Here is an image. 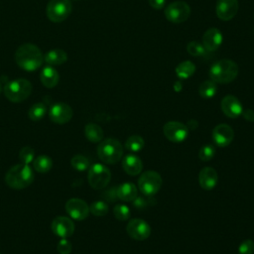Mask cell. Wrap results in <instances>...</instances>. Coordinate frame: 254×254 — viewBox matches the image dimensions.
<instances>
[{
  "label": "cell",
  "mask_w": 254,
  "mask_h": 254,
  "mask_svg": "<svg viewBox=\"0 0 254 254\" xmlns=\"http://www.w3.org/2000/svg\"><path fill=\"white\" fill-rule=\"evenodd\" d=\"M222 112L229 118H237L242 115L243 106L239 99L234 95H226L222 98L221 103Z\"/></svg>",
  "instance_id": "obj_17"
},
{
  "label": "cell",
  "mask_w": 254,
  "mask_h": 254,
  "mask_svg": "<svg viewBox=\"0 0 254 254\" xmlns=\"http://www.w3.org/2000/svg\"><path fill=\"white\" fill-rule=\"evenodd\" d=\"M222 34L217 28H209L202 35V45L207 52L216 51L222 44Z\"/></svg>",
  "instance_id": "obj_18"
},
{
  "label": "cell",
  "mask_w": 254,
  "mask_h": 254,
  "mask_svg": "<svg viewBox=\"0 0 254 254\" xmlns=\"http://www.w3.org/2000/svg\"><path fill=\"white\" fill-rule=\"evenodd\" d=\"M145 146L144 139L139 135H132L128 137L125 142V148L131 152H139Z\"/></svg>",
  "instance_id": "obj_29"
},
{
  "label": "cell",
  "mask_w": 254,
  "mask_h": 254,
  "mask_svg": "<svg viewBox=\"0 0 254 254\" xmlns=\"http://www.w3.org/2000/svg\"><path fill=\"white\" fill-rule=\"evenodd\" d=\"M199 186L206 190L214 189L218 183V174L211 167H204L200 170L198 175Z\"/></svg>",
  "instance_id": "obj_19"
},
{
  "label": "cell",
  "mask_w": 254,
  "mask_h": 254,
  "mask_svg": "<svg viewBox=\"0 0 254 254\" xmlns=\"http://www.w3.org/2000/svg\"><path fill=\"white\" fill-rule=\"evenodd\" d=\"M242 116L244 117L245 120H247L249 122H254V110H252V109L243 110Z\"/></svg>",
  "instance_id": "obj_39"
},
{
  "label": "cell",
  "mask_w": 254,
  "mask_h": 254,
  "mask_svg": "<svg viewBox=\"0 0 254 254\" xmlns=\"http://www.w3.org/2000/svg\"><path fill=\"white\" fill-rule=\"evenodd\" d=\"M89 212L95 216H104L108 212V205L103 200L93 201L89 206Z\"/></svg>",
  "instance_id": "obj_31"
},
{
  "label": "cell",
  "mask_w": 254,
  "mask_h": 254,
  "mask_svg": "<svg viewBox=\"0 0 254 254\" xmlns=\"http://www.w3.org/2000/svg\"><path fill=\"white\" fill-rule=\"evenodd\" d=\"M46 113H47L46 104H44L43 102H37L30 107L28 111V116L33 121H39L45 117Z\"/></svg>",
  "instance_id": "obj_28"
},
{
  "label": "cell",
  "mask_w": 254,
  "mask_h": 254,
  "mask_svg": "<svg viewBox=\"0 0 254 254\" xmlns=\"http://www.w3.org/2000/svg\"><path fill=\"white\" fill-rule=\"evenodd\" d=\"M71 107L64 102H58L52 105L49 110L50 119L57 124H65L72 118Z\"/></svg>",
  "instance_id": "obj_13"
},
{
  "label": "cell",
  "mask_w": 254,
  "mask_h": 254,
  "mask_svg": "<svg viewBox=\"0 0 254 254\" xmlns=\"http://www.w3.org/2000/svg\"><path fill=\"white\" fill-rule=\"evenodd\" d=\"M195 71V65L190 61H184L176 67V74L181 79L190 77Z\"/></svg>",
  "instance_id": "obj_25"
},
{
  "label": "cell",
  "mask_w": 254,
  "mask_h": 254,
  "mask_svg": "<svg viewBox=\"0 0 254 254\" xmlns=\"http://www.w3.org/2000/svg\"><path fill=\"white\" fill-rule=\"evenodd\" d=\"M15 62L22 69L26 71L37 70L44 62V55L34 44L21 45L15 52Z\"/></svg>",
  "instance_id": "obj_1"
},
{
  "label": "cell",
  "mask_w": 254,
  "mask_h": 254,
  "mask_svg": "<svg viewBox=\"0 0 254 254\" xmlns=\"http://www.w3.org/2000/svg\"><path fill=\"white\" fill-rule=\"evenodd\" d=\"M187 51L192 57H200L206 53V50L203 47L202 43H199L197 41L190 42L187 46Z\"/></svg>",
  "instance_id": "obj_32"
},
{
  "label": "cell",
  "mask_w": 254,
  "mask_h": 254,
  "mask_svg": "<svg viewBox=\"0 0 254 254\" xmlns=\"http://www.w3.org/2000/svg\"><path fill=\"white\" fill-rule=\"evenodd\" d=\"M65 211L72 219L83 220L89 214V206L83 199L74 197L65 202Z\"/></svg>",
  "instance_id": "obj_12"
},
{
  "label": "cell",
  "mask_w": 254,
  "mask_h": 254,
  "mask_svg": "<svg viewBox=\"0 0 254 254\" xmlns=\"http://www.w3.org/2000/svg\"><path fill=\"white\" fill-rule=\"evenodd\" d=\"M211 137L216 146L223 148L228 146L234 139V131L227 124H218L213 128Z\"/></svg>",
  "instance_id": "obj_15"
},
{
  "label": "cell",
  "mask_w": 254,
  "mask_h": 254,
  "mask_svg": "<svg viewBox=\"0 0 254 254\" xmlns=\"http://www.w3.org/2000/svg\"><path fill=\"white\" fill-rule=\"evenodd\" d=\"M70 165L74 170L78 172H83L89 168V161L83 155H74L70 159Z\"/></svg>",
  "instance_id": "obj_30"
},
{
  "label": "cell",
  "mask_w": 254,
  "mask_h": 254,
  "mask_svg": "<svg viewBox=\"0 0 254 254\" xmlns=\"http://www.w3.org/2000/svg\"><path fill=\"white\" fill-rule=\"evenodd\" d=\"M166 19L174 24H181L187 21L190 15V5L182 0L174 1L165 8Z\"/></svg>",
  "instance_id": "obj_9"
},
{
  "label": "cell",
  "mask_w": 254,
  "mask_h": 254,
  "mask_svg": "<svg viewBox=\"0 0 254 254\" xmlns=\"http://www.w3.org/2000/svg\"><path fill=\"white\" fill-rule=\"evenodd\" d=\"M128 235L138 241L147 239L151 234V227L148 222L141 218L131 219L126 227Z\"/></svg>",
  "instance_id": "obj_11"
},
{
  "label": "cell",
  "mask_w": 254,
  "mask_h": 254,
  "mask_svg": "<svg viewBox=\"0 0 254 254\" xmlns=\"http://www.w3.org/2000/svg\"><path fill=\"white\" fill-rule=\"evenodd\" d=\"M122 168L126 174L130 176H137L143 169V163L138 156L128 154L122 160Z\"/></svg>",
  "instance_id": "obj_20"
},
{
  "label": "cell",
  "mask_w": 254,
  "mask_h": 254,
  "mask_svg": "<svg viewBox=\"0 0 254 254\" xmlns=\"http://www.w3.org/2000/svg\"><path fill=\"white\" fill-rule=\"evenodd\" d=\"M163 133L171 142L181 143L187 139L189 135V128L182 122L169 121L164 125Z\"/></svg>",
  "instance_id": "obj_10"
},
{
  "label": "cell",
  "mask_w": 254,
  "mask_h": 254,
  "mask_svg": "<svg viewBox=\"0 0 254 254\" xmlns=\"http://www.w3.org/2000/svg\"><path fill=\"white\" fill-rule=\"evenodd\" d=\"M198 92H199V95H200L202 98L208 99V98L213 97V96L216 94V92H217V85H216V82H214V81L211 80V79H208V80L203 81V82L199 85Z\"/></svg>",
  "instance_id": "obj_27"
},
{
  "label": "cell",
  "mask_w": 254,
  "mask_h": 254,
  "mask_svg": "<svg viewBox=\"0 0 254 254\" xmlns=\"http://www.w3.org/2000/svg\"><path fill=\"white\" fill-rule=\"evenodd\" d=\"M71 9L69 0H50L46 10L47 17L54 23H61L69 16Z\"/></svg>",
  "instance_id": "obj_7"
},
{
  "label": "cell",
  "mask_w": 254,
  "mask_h": 254,
  "mask_svg": "<svg viewBox=\"0 0 254 254\" xmlns=\"http://www.w3.org/2000/svg\"><path fill=\"white\" fill-rule=\"evenodd\" d=\"M19 159H20L21 163L30 165L35 160V151H34V149L29 147V146L23 147L19 152Z\"/></svg>",
  "instance_id": "obj_34"
},
{
  "label": "cell",
  "mask_w": 254,
  "mask_h": 254,
  "mask_svg": "<svg viewBox=\"0 0 254 254\" xmlns=\"http://www.w3.org/2000/svg\"><path fill=\"white\" fill-rule=\"evenodd\" d=\"M98 158L106 164L118 163L123 155V147L115 138H107L99 142L97 147Z\"/></svg>",
  "instance_id": "obj_4"
},
{
  "label": "cell",
  "mask_w": 254,
  "mask_h": 254,
  "mask_svg": "<svg viewBox=\"0 0 254 254\" xmlns=\"http://www.w3.org/2000/svg\"><path fill=\"white\" fill-rule=\"evenodd\" d=\"M113 214L115 216V218H117L118 220L124 221L130 218L131 212H130V208L125 205V204H116L113 208Z\"/></svg>",
  "instance_id": "obj_33"
},
{
  "label": "cell",
  "mask_w": 254,
  "mask_h": 254,
  "mask_svg": "<svg viewBox=\"0 0 254 254\" xmlns=\"http://www.w3.org/2000/svg\"><path fill=\"white\" fill-rule=\"evenodd\" d=\"M138 190L132 183H123L116 189V196L123 201H133L137 198Z\"/></svg>",
  "instance_id": "obj_21"
},
{
  "label": "cell",
  "mask_w": 254,
  "mask_h": 254,
  "mask_svg": "<svg viewBox=\"0 0 254 254\" xmlns=\"http://www.w3.org/2000/svg\"><path fill=\"white\" fill-rule=\"evenodd\" d=\"M32 92V84L25 78H17L8 81L4 85V94L11 102H22L26 100Z\"/></svg>",
  "instance_id": "obj_5"
},
{
  "label": "cell",
  "mask_w": 254,
  "mask_h": 254,
  "mask_svg": "<svg viewBox=\"0 0 254 254\" xmlns=\"http://www.w3.org/2000/svg\"><path fill=\"white\" fill-rule=\"evenodd\" d=\"M162 184V177L155 171H147L143 173L138 180V187L140 191L147 196L156 194L161 189Z\"/></svg>",
  "instance_id": "obj_8"
},
{
  "label": "cell",
  "mask_w": 254,
  "mask_h": 254,
  "mask_svg": "<svg viewBox=\"0 0 254 254\" xmlns=\"http://www.w3.org/2000/svg\"><path fill=\"white\" fill-rule=\"evenodd\" d=\"M67 54L62 49H54L44 56V61L49 65H60L66 62Z\"/></svg>",
  "instance_id": "obj_23"
},
{
  "label": "cell",
  "mask_w": 254,
  "mask_h": 254,
  "mask_svg": "<svg viewBox=\"0 0 254 254\" xmlns=\"http://www.w3.org/2000/svg\"><path fill=\"white\" fill-rule=\"evenodd\" d=\"M110 179L111 173L109 169L102 164H94L88 169V184L94 190H102L107 187Z\"/></svg>",
  "instance_id": "obj_6"
},
{
  "label": "cell",
  "mask_w": 254,
  "mask_h": 254,
  "mask_svg": "<svg viewBox=\"0 0 254 254\" xmlns=\"http://www.w3.org/2000/svg\"><path fill=\"white\" fill-rule=\"evenodd\" d=\"M239 254H253L254 253V241L251 239L244 240L238 247Z\"/></svg>",
  "instance_id": "obj_37"
},
{
  "label": "cell",
  "mask_w": 254,
  "mask_h": 254,
  "mask_svg": "<svg viewBox=\"0 0 254 254\" xmlns=\"http://www.w3.org/2000/svg\"><path fill=\"white\" fill-rule=\"evenodd\" d=\"M238 8V0H217L215 10L220 20L229 21L236 16Z\"/></svg>",
  "instance_id": "obj_16"
},
{
  "label": "cell",
  "mask_w": 254,
  "mask_h": 254,
  "mask_svg": "<svg viewBox=\"0 0 254 254\" xmlns=\"http://www.w3.org/2000/svg\"><path fill=\"white\" fill-rule=\"evenodd\" d=\"M72 250L71 243L66 238H62L58 245H57V251L60 254H69Z\"/></svg>",
  "instance_id": "obj_36"
},
{
  "label": "cell",
  "mask_w": 254,
  "mask_h": 254,
  "mask_svg": "<svg viewBox=\"0 0 254 254\" xmlns=\"http://www.w3.org/2000/svg\"><path fill=\"white\" fill-rule=\"evenodd\" d=\"M40 79L44 86L47 88H53L59 83L60 75L56 68H54L52 65H48L42 69Z\"/></svg>",
  "instance_id": "obj_22"
},
{
  "label": "cell",
  "mask_w": 254,
  "mask_h": 254,
  "mask_svg": "<svg viewBox=\"0 0 254 254\" xmlns=\"http://www.w3.org/2000/svg\"><path fill=\"white\" fill-rule=\"evenodd\" d=\"M1 89H2V85H1V82H0V92H1Z\"/></svg>",
  "instance_id": "obj_40"
},
{
  "label": "cell",
  "mask_w": 254,
  "mask_h": 254,
  "mask_svg": "<svg viewBox=\"0 0 254 254\" xmlns=\"http://www.w3.org/2000/svg\"><path fill=\"white\" fill-rule=\"evenodd\" d=\"M214 155H215V147L210 144L202 146L198 152V157L203 162L210 161L214 157Z\"/></svg>",
  "instance_id": "obj_35"
},
{
  "label": "cell",
  "mask_w": 254,
  "mask_h": 254,
  "mask_svg": "<svg viewBox=\"0 0 254 254\" xmlns=\"http://www.w3.org/2000/svg\"><path fill=\"white\" fill-rule=\"evenodd\" d=\"M34 181V172L27 164L20 163L11 167L6 175L5 182L13 190H23L29 187Z\"/></svg>",
  "instance_id": "obj_2"
},
{
  "label": "cell",
  "mask_w": 254,
  "mask_h": 254,
  "mask_svg": "<svg viewBox=\"0 0 254 254\" xmlns=\"http://www.w3.org/2000/svg\"><path fill=\"white\" fill-rule=\"evenodd\" d=\"M84 135L89 142L98 143L103 140L104 133L99 125L95 123H88L84 127Z\"/></svg>",
  "instance_id": "obj_24"
},
{
  "label": "cell",
  "mask_w": 254,
  "mask_h": 254,
  "mask_svg": "<svg viewBox=\"0 0 254 254\" xmlns=\"http://www.w3.org/2000/svg\"><path fill=\"white\" fill-rule=\"evenodd\" d=\"M34 170L38 173H48L52 167H53V161L52 159L47 155H40L37 158H35L33 162Z\"/></svg>",
  "instance_id": "obj_26"
},
{
  "label": "cell",
  "mask_w": 254,
  "mask_h": 254,
  "mask_svg": "<svg viewBox=\"0 0 254 254\" xmlns=\"http://www.w3.org/2000/svg\"><path fill=\"white\" fill-rule=\"evenodd\" d=\"M51 228L57 236L61 238H67L74 232V223L67 216H57L53 219Z\"/></svg>",
  "instance_id": "obj_14"
},
{
  "label": "cell",
  "mask_w": 254,
  "mask_h": 254,
  "mask_svg": "<svg viewBox=\"0 0 254 254\" xmlns=\"http://www.w3.org/2000/svg\"><path fill=\"white\" fill-rule=\"evenodd\" d=\"M208 74L210 79L216 83H229L238 75V66L231 60H219L210 66Z\"/></svg>",
  "instance_id": "obj_3"
},
{
  "label": "cell",
  "mask_w": 254,
  "mask_h": 254,
  "mask_svg": "<svg viewBox=\"0 0 254 254\" xmlns=\"http://www.w3.org/2000/svg\"><path fill=\"white\" fill-rule=\"evenodd\" d=\"M148 2L153 9L161 10L162 8H164L166 0H148Z\"/></svg>",
  "instance_id": "obj_38"
}]
</instances>
